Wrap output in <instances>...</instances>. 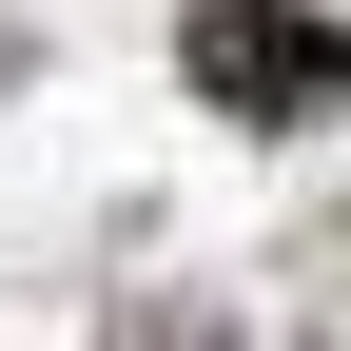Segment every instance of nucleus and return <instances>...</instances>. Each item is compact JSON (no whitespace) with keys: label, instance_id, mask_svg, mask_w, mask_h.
I'll return each mask as SVG.
<instances>
[{"label":"nucleus","instance_id":"obj_1","mask_svg":"<svg viewBox=\"0 0 351 351\" xmlns=\"http://www.w3.org/2000/svg\"><path fill=\"white\" fill-rule=\"evenodd\" d=\"M176 59L215 117H351V20H313V0H195Z\"/></svg>","mask_w":351,"mask_h":351}]
</instances>
